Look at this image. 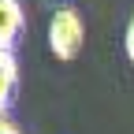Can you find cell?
<instances>
[{
    "label": "cell",
    "instance_id": "obj_1",
    "mask_svg": "<svg viewBox=\"0 0 134 134\" xmlns=\"http://www.w3.org/2000/svg\"><path fill=\"white\" fill-rule=\"evenodd\" d=\"M82 45H86V23H82V11L63 4L52 11V19H48V48H52L56 60H78Z\"/></svg>",
    "mask_w": 134,
    "mask_h": 134
},
{
    "label": "cell",
    "instance_id": "obj_2",
    "mask_svg": "<svg viewBox=\"0 0 134 134\" xmlns=\"http://www.w3.org/2000/svg\"><path fill=\"white\" fill-rule=\"evenodd\" d=\"M23 0H0V52H15V41L23 37Z\"/></svg>",
    "mask_w": 134,
    "mask_h": 134
},
{
    "label": "cell",
    "instance_id": "obj_3",
    "mask_svg": "<svg viewBox=\"0 0 134 134\" xmlns=\"http://www.w3.org/2000/svg\"><path fill=\"white\" fill-rule=\"evenodd\" d=\"M19 93V60L15 52H0V115H11Z\"/></svg>",
    "mask_w": 134,
    "mask_h": 134
},
{
    "label": "cell",
    "instance_id": "obj_4",
    "mask_svg": "<svg viewBox=\"0 0 134 134\" xmlns=\"http://www.w3.org/2000/svg\"><path fill=\"white\" fill-rule=\"evenodd\" d=\"M123 48H127V60L134 67V15H130V23H127V34H123Z\"/></svg>",
    "mask_w": 134,
    "mask_h": 134
},
{
    "label": "cell",
    "instance_id": "obj_5",
    "mask_svg": "<svg viewBox=\"0 0 134 134\" xmlns=\"http://www.w3.org/2000/svg\"><path fill=\"white\" fill-rule=\"evenodd\" d=\"M0 134H23V127L11 119V115H0Z\"/></svg>",
    "mask_w": 134,
    "mask_h": 134
}]
</instances>
